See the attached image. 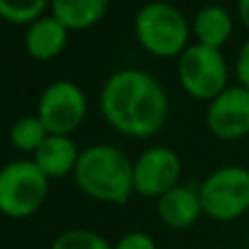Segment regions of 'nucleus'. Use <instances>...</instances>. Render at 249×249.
I'll return each instance as SVG.
<instances>
[{
  "instance_id": "12",
  "label": "nucleus",
  "mask_w": 249,
  "mask_h": 249,
  "mask_svg": "<svg viewBox=\"0 0 249 249\" xmlns=\"http://www.w3.org/2000/svg\"><path fill=\"white\" fill-rule=\"evenodd\" d=\"M79 155H81V149L70 136H48L31 160L48 179H61V177L74 175Z\"/></svg>"
},
{
  "instance_id": "5",
  "label": "nucleus",
  "mask_w": 249,
  "mask_h": 249,
  "mask_svg": "<svg viewBox=\"0 0 249 249\" xmlns=\"http://www.w3.org/2000/svg\"><path fill=\"white\" fill-rule=\"evenodd\" d=\"M203 214L219 223H232L249 212V168L228 164L212 171L199 184Z\"/></svg>"
},
{
  "instance_id": "16",
  "label": "nucleus",
  "mask_w": 249,
  "mask_h": 249,
  "mask_svg": "<svg viewBox=\"0 0 249 249\" xmlns=\"http://www.w3.org/2000/svg\"><path fill=\"white\" fill-rule=\"evenodd\" d=\"M51 0H0V20L16 26H29L39 16L48 13Z\"/></svg>"
},
{
  "instance_id": "10",
  "label": "nucleus",
  "mask_w": 249,
  "mask_h": 249,
  "mask_svg": "<svg viewBox=\"0 0 249 249\" xmlns=\"http://www.w3.org/2000/svg\"><path fill=\"white\" fill-rule=\"evenodd\" d=\"M70 31L53 13H44L24 26V51L35 61H53L66 51Z\"/></svg>"
},
{
  "instance_id": "2",
  "label": "nucleus",
  "mask_w": 249,
  "mask_h": 249,
  "mask_svg": "<svg viewBox=\"0 0 249 249\" xmlns=\"http://www.w3.org/2000/svg\"><path fill=\"white\" fill-rule=\"evenodd\" d=\"M72 179L92 201L123 206L133 195V160L116 144L96 142L81 149Z\"/></svg>"
},
{
  "instance_id": "8",
  "label": "nucleus",
  "mask_w": 249,
  "mask_h": 249,
  "mask_svg": "<svg viewBox=\"0 0 249 249\" xmlns=\"http://www.w3.org/2000/svg\"><path fill=\"white\" fill-rule=\"evenodd\" d=\"M181 177V160L171 146L153 144L133 160V193L160 199L175 188Z\"/></svg>"
},
{
  "instance_id": "1",
  "label": "nucleus",
  "mask_w": 249,
  "mask_h": 249,
  "mask_svg": "<svg viewBox=\"0 0 249 249\" xmlns=\"http://www.w3.org/2000/svg\"><path fill=\"white\" fill-rule=\"evenodd\" d=\"M101 114L114 131L146 140L160 133L171 116L164 86L142 68H118L99 92Z\"/></svg>"
},
{
  "instance_id": "17",
  "label": "nucleus",
  "mask_w": 249,
  "mask_h": 249,
  "mask_svg": "<svg viewBox=\"0 0 249 249\" xmlns=\"http://www.w3.org/2000/svg\"><path fill=\"white\" fill-rule=\"evenodd\" d=\"M51 249H114V245L105 236L94 230H66L53 241Z\"/></svg>"
},
{
  "instance_id": "6",
  "label": "nucleus",
  "mask_w": 249,
  "mask_h": 249,
  "mask_svg": "<svg viewBox=\"0 0 249 249\" xmlns=\"http://www.w3.org/2000/svg\"><path fill=\"white\" fill-rule=\"evenodd\" d=\"M177 81L195 101H208L230 88V68L223 51L190 44L177 57Z\"/></svg>"
},
{
  "instance_id": "14",
  "label": "nucleus",
  "mask_w": 249,
  "mask_h": 249,
  "mask_svg": "<svg viewBox=\"0 0 249 249\" xmlns=\"http://www.w3.org/2000/svg\"><path fill=\"white\" fill-rule=\"evenodd\" d=\"M109 0H51L48 13H53L72 33L96 26L105 18Z\"/></svg>"
},
{
  "instance_id": "4",
  "label": "nucleus",
  "mask_w": 249,
  "mask_h": 249,
  "mask_svg": "<svg viewBox=\"0 0 249 249\" xmlns=\"http://www.w3.org/2000/svg\"><path fill=\"white\" fill-rule=\"evenodd\" d=\"M48 179L31 158L0 166V214L22 221L39 212L48 199Z\"/></svg>"
},
{
  "instance_id": "9",
  "label": "nucleus",
  "mask_w": 249,
  "mask_h": 249,
  "mask_svg": "<svg viewBox=\"0 0 249 249\" xmlns=\"http://www.w3.org/2000/svg\"><path fill=\"white\" fill-rule=\"evenodd\" d=\"M206 127L225 142L249 136V90L236 83L212 99L206 107Z\"/></svg>"
},
{
  "instance_id": "20",
  "label": "nucleus",
  "mask_w": 249,
  "mask_h": 249,
  "mask_svg": "<svg viewBox=\"0 0 249 249\" xmlns=\"http://www.w3.org/2000/svg\"><path fill=\"white\" fill-rule=\"evenodd\" d=\"M238 18H241L243 26L249 31V0H238Z\"/></svg>"
},
{
  "instance_id": "3",
  "label": "nucleus",
  "mask_w": 249,
  "mask_h": 249,
  "mask_svg": "<svg viewBox=\"0 0 249 249\" xmlns=\"http://www.w3.org/2000/svg\"><path fill=\"white\" fill-rule=\"evenodd\" d=\"M133 35L158 59L179 57L190 46V24L184 11L166 0H149L133 16Z\"/></svg>"
},
{
  "instance_id": "19",
  "label": "nucleus",
  "mask_w": 249,
  "mask_h": 249,
  "mask_svg": "<svg viewBox=\"0 0 249 249\" xmlns=\"http://www.w3.org/2000/svg\"><path fill=\"white\" fill-rule=\"evenodd\" d=\"M234 72H236L238 86L249 90V39L241 46L236 55V64H234Z\"/></svg>"
},
{
  "instance_id": "11",
  "label": "nucleus",
  "mask_w": 249,
  "mask_h": 249,
  "mask_svg": "<svg viewBox=\"0 0 249 249\" xmlns=\"http://www.w3.org/2000/svg\"><path fill=\"white\" fill-rule=\"evenodd\" d=\"M158 216L168 230H188L201 219L203 206L199 186L177 184L158 199Z\"/></svg>"
},
{
  "instance_id": "18",
  "label": "nucleus",
  "mask_w": 249,
  "mask_h": 249,
  "mask_svg": "<svg viewBox=\"0 0 249 249\" xmlns=\"http://www.w3.org/2000/svg\"><path fill=\"white\" fill-rule=\"evenodd\" d=\"M114 249H158V243L146 232H127L114 243Z\"/></svg>"
},
{
  "instance_id": "13",
  "label": "nucleus",
  "mask_w": 249,
  "mask_h": 249,
  "mask_svg": "<svg viewBox=\"0 0 249 249\" xmlns=\"http://www.w3.org/2000/svg\"><path fill=\"white\" fill-rule=\"evenodd\" d=\"M190 31L195 44L221 51L234 33V18L223 4H206L195 13Z\"/></svg>"
},
{
  "instance_id": "15",
  "label": "nucleus",
  "mask_w": 249,
  "mask_h": 249,
  "mask_svg": "<svg viewBox=\"0 0 249 249\" xmlns=\"http://www.w3.org/2000/svg\"><path fill=\"white\" fill-rule=\"evenodd\" d=\"M51 136L48 129L44 127V123L37 118V114H29V116H20L9 129V142L16 151L26 153L33 158L37 153V149L46 142V138Z\"/></svg>"
},
{
  "instance_id": "7",
  "label": "nucleus",
  "mask_w": 249,
  "mask_h": 249,
  "mask_svg": "<svg viewBox=\"0 0 249 249\" xmlns=\"http://www.w3.org/2000/svg\"><path fill=\"white\" fill-rule=\"evenodd\" d=\"M35 114L51 136H72L88 116V96L79 83L57 79L42 90Z\"/></svg>"
}]
</instances>
